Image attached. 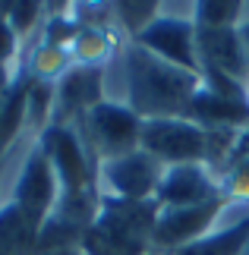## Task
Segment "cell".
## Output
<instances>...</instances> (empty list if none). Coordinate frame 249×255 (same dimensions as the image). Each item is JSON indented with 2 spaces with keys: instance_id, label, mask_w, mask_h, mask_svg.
Instances as JSON below:
<instances>
[{
  "instance_id": "1",
  "label": "cell",
  "mask_w": 249,
  "mask_h": 255,
  "mask_svg": "<svg viewBox=\"0 0 249 255\" xmlns=\"http://www.w3.org/2000/svg\"><path fill=\"white\" fill-rule=\"evenodd\" d=\"M202 79L183 66H174L133 41L120 44L104 66V101L126 104L139 120L189 117Z\"/></svg>"
},
{
  "instance_id": "2",
  "label": "cell",
  "mask_w": 249,
  "mask_h": 255,
  "mask_svg": "<svg viewBox=\"0 0 249 255\" xmlns=\"http://www.w3.org/2000/svg\"><path fill=\"white\" fill-rule=\"evenodd\" d=\"M158 221L155 202L101 199L98 218L82 233L79 249L85 255H148Z\"/></svg>"
},
{
  "instance_id": "3",
  "label": "cell",
  "mask_w": 249,
  "mask_h": 255,
  "mask_svg": "<svg viewBox=\"0 0 249 255\" xmlns=\"http://www.w3.org/2000/svg\"><path fill=\"white\" fill-rule=\"evenodd\" d=\"M44 158L51 161L60 195H95L98 192V158L88 148L85 135L79 132L76 123H51L38 135ZM101 195V192H98Z\"/></svg>"
},
{
  "instance_id": "4",
  "label": "cell",
  "mask_w": 249,
  "mask_h": 255,
  "mask_svg": "<svg viewBox=\"0 0 249 255\" xmlns=\"http://www.w3.org/2000/svg\"><path fill=\"white\" fill-rule=\"evenodd\" d=\"M139 148L145 154H152L164 167H174V164H205L208 132L196 120H189V117L142 120Z\"/></svg>"
},
{
  "instance_id": "5",
  "label": "cell",
  "mask_w": 249,
  "mask_h": 255,
  "mask_svg": "<svg viewBox=\"0 0 249 255\" xmlns=\"http://www.w3.org/2000/svg\"><path fill=\"white\" fill-rule=\"evenodd\" d=\"M76 126H79V132L85 135L88 148L95 151L98 164L111 161V158H120V154H129V151L139 148L142 120H139L126 104L101 101L98 107H92Z\"/></svg>"
},
{
  "instance_id": "6",
  "label": "cell",
  "mask_w": 249,
  "mask_h": 255,
  "mask_svg": "<svg viewBox=\"0 0 249 255\" xmlns=\"http://www.w3.org/2000/svg\"><path fill=\"white\" fill-rule=\"evenodd\" d=\"M164 164H158L142 148L98 164V192L114 202H155Z\"/></svg>"
},
{
  "instance_id": "7",
  "label": "cell",
  "mask_w": 249,
  "mask_h": 255,
  "mask_svg": "<svg viewBox=\"0 0 249 255\" xmlns=\"http://www.w3.org/2000/svg\"><path fill=\"white\" fill-rule=\"evenodd\" d=\"M199 79H227L249 88V51L240 28H199L196 25Z\"/></svg>"
},
{
  "instance_id": "8",
  "label": "cell",
  "mask_w": 249,
  "mask_h": 255,
  "mask_svg": "<svg viewBox=\"0 0 249 255\" xmlns=\"http://www.w3.org/2000/svg\"><path fill=\"white\" fill-rule=\"evenodd\" d=\"M221 202L193 205V208H158V221H155V233H152V252L174 255V252L186 249L189 243L208 237L215 221H218Z\"/></svg>"
},
{
  "instance_id": "9",
  "label": "cell",
  "mask_w": 249,
  "mask_h": 255,
  "mask_svg": "<svg viewBox=\"0 0 249 255\" xmlns=\"http://www.w3.org/2000/svg\"><path fill=\"white\" fill-rule=\"evenodd\" d=\"M221 186L205 164H174L164 167L155 192L158 208H193V205L221 202Z\"/></svg>"
},
{
  "instance_id": "10",
  "label": "cell",
  "mask_w": 249,
  "mask_h": 255,
  "mask_svg": "<svg viewBox=\"0 0 249 255\" xmlns=\"http://www.w3.org/2000/svg\"><path fill=\"white\" fill-rule=\"evenodd\" d=\"M104 101V70L95 66H73L54 85V114L51 123H79L82 117Z\"/></svg>"
},
{
  "instance_id": "11",
  "label": "cell",
  "mask_w": 249,
  "mask_h": 255,
  "mask_svg": "<svg viewBox=\"0 0 249 255\" xmlns=\"http://www.w3.org/2000/svg\"><path fill=\"white\" fill-rule=\"evenodd\" d=\"M133 44L152 51L155 57L174 63V66H183L189 73H199V57H196V22H186V19H171V16H161L152 25L145 28L142 35L136 38Z\"/></svg>"
},
{
  "instance_id": "12",
  "label": "cell",
  "mask_w": 249,
  "mask_h": 255,
  "mask_svg": "<svg viewBox=\"0 0 249 255\" xmlns=\"http://www.w3.org/2000/svg\"><path fill=\"white\" fill-rule=\"evenodd\" d=\"M189 120H196L202 129H249V95H221L212 88H199Z\"/></svg>"
},
{
  "instance_id": "13",
  "label": "cell",
  "mask_w": 249,
  "mask_h": 255,
  "mask_svg": "<svg viewBox=\"0 0 249 255\" xmlns=\"http://www.w3.org/2000/svg\"><path fill=\"white\" fill-rule=\"evenodd\" d=\"M73 66L76 63H73V57H69L66 47L41 41V38H35L32 44H25L22 54H19V70H22L28 79L47 82V85H57Z\"/></svg>"
},
{
  "instance_id": "14",
  "label": "cell",
  "mask_w": 249,
  "mask_h": 255,
  "mask_svg": "<svg viewBox=\"0 0 249 255\" xmlns=\"http://www.w3.org/2000/svg\"><path fill=\"white\" fill-rule=\"evenodd\" d=\"M120 44H126L114 28H92V25H79V32L69 44V57L76 66H95L104 70L114 60V54L120 51Z\"/></svg>"
},
{
  "instance_id": "15",
  "label": "cell",
  "mask_w": 249,
  "mask_h": 255,
  "mask_svg": "<svg viewBox=\"0 0 249 255\" xmlns=\"http://www.w3.org/2000/svg\"><path fill=\"white\" fill-rule=\"evenodd\" d=\"M218 186L221 195L231 202H246L249 205V129L243 132V139L237 142L234 154L227 158V164L218 170Z\"/></svg>"
},
{
  "instance_id": "16",
  "label": "cell",
  "mask_w": 249,
  "mask_h": 255,
  "mask_svg": "<svg viewBox=\"0 0 249 255\" xmlns=\"http://www.w3.org/2000/svg\"><path fill=\"white\" fill-rule=\"evenodd\" d=\"M0 13H3L6 25L13 28V35L19 38V44H32L44 28L47 9L44 3H35V0H9V3H0Z\"/></svg>"
},
{
  "instance_id": "17",
  "label": "cell",
  "mask_w": 249,
  "mask_h": 255,
  "mask_svg": "<svg viewBox=\"0 0 249 255\" xmlns=\"http://www.w3.org/2000/svg\"><path fill=\"white\" fill-rule=\"evenodd\" d=\"M158 19V0H120L114 3V25L123 41H136Z\"/></svg>"
},
{
  "instance_id": "18",
  "label": "cell",
  "mask_w": 249,
  "mask_h": 255,
  "mask_svg": "<svg viewBox=\"0 0 249 255\" xmlns=\"http://www.w3.org/2000/svg\"><path fill=\"white\" fill-rule=\"evenodd\" d=\"M249 16L243 0H196V25L199 28H240Z\"/></svg>"
},
{
  "instance_id": "19",
  "label": "cell",
  "mask_w": 249,
  "mask_h": 255,
  "mask_svg": "<svg viewBox=\"0 0 249 255\" xmlns=\"http://www.w3.org/2000/svg\"><path fill=\"white\" fill-rule=\"evenodd\" d=\"M35 255H85L79 246H63V249H47V252H35Z\"/></svg>"
},
{
  "instance_id": "20",
  "label": "cell",
  "mask_w": 249,
  "mask_h": 255,
  "mask_svg": "<svg viewBox=\"0 0 249 255\" xmlns=\"http://www.w3.org/2000/svg\"><path fill=\"white\" fill-rule=\"evenodd\" d=\"M240 38H243V44H246V51H249V16L240 22Z\"/></svg>"
},
{
  "instance_id": "21",
  "label": "cell",
  "mask_w": 249,
  "mask_h": 255,
  "mask_svg": "<svg viewBox=\"0 0 249 255\" xmlns=\"http://www.w3.org/2000/svg\"><path fill=\"white\" fill-rule=\"evenodd\" d=\"M237 255H249V233H246V240H243V246H240V252Z\"/></svg>"
}]
</instances>
